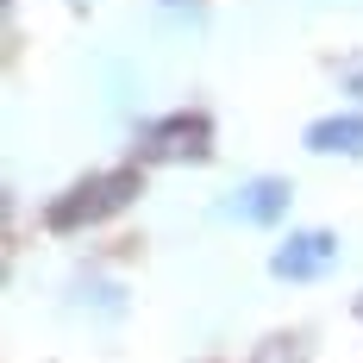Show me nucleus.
I'll use <instances>...</instances> for the list:
<instances>
[{
  "mask_svg": "<svg viewBox=\"0 0 363 363\" xmlns=\"http://www.w3.org/2000/svg\"><path fill=\"white\" fill-rule=\"evenodd\" d=\"M251 363H301V338H269Z\"/></svg>",
  "mask_w": 363,
  "mask_h": 363,
  "instance_id": "6",
  "label": "nucleus"
},
{
  "mask_svg": "<svg viewBox=\"0 0 363 363\" xmlns=\"http://www.w3.org/2000/svg\"><path fill=\"white\" fill-rule=\"evenodd\" d=\"M289 201H294V188L282 176H257L232 194V213L245 219V225H276V219L289 213Z\"/></svg>",
  "mask_w": 363,
  "mask_h": 363,
  "instance_id": "4",
  "label": "nucleus"
},
{
  "mask_svg": "<svg viewBox=\"0 0 363 363\" xmlns=\"http://www.w3.org/2000/svg\"><path fill=\"white\" fill-rule=\"evenodd\" d=\"M307 150L320 157H363V113H332L307 125Z\"/></svg>",
  "mask_w": 363,
  "mask_h": 363,
  "instance_id": "5",
  "label": "nucleus"
},
{
  "mask_svg": "<svg viewBox=\"0 0 363 363\" xmlns=\"http://www.w3.org/2000/svg\"><path fill=\"white\" fill-rule=\"evenodd\" d=\"M138 150L157 163H201V157H213V119L207 113H163L138 132Z\"/></svg>",
  "mask_w": 363,
  "mask_h": 363,
  "instance_id": "2",
  "label": "nucleus"
},
{
  "mask_svg": "<svg viewBox=\"0 0 363 363\" xmlns=\"http://www.w3.org/2000/svg\"><path fill=\"white\" fill-rule=\"evenodd\" d=\"M357 320H363V301H357Z\"/></svg>",
  "mask_w": 363,
  "mask_h": 363,
  "instance_id": "7",
  "label": "nucleus"
},
{
  "mask_svg": "<svg viewBox=\"0 0 363 363\" xmlns=\"http://www.w3.org/2000/svg\"><path fill=\"white\" fill-rule=\"evenodd\" d=\"M332 257H338L332 232H289V245L269 257V276H282V282H320L332 269Z\"/></svg>",
  "mask_w": 363,
  "mask_h": 363,
  "instance_id": "3",
  "label": "nucleus"
},
{
  "mask_svg": "<svg viewBox=\"0 0 363 363\" xmlns=\"http://www.w3.org/2000/svg\"><path fill=\"white\" fill-rule=\"evenodd\" d=\"M138 188H145V176H138V169H101V176L75 182L69 194H57V201L44 207V225H50V232H82V225H101V219L125 213V207L138 201Z\"/></svg>",
  "mask_w": 363,
  "mask_h": 363,
  "instance_id": "1",
  "label": "nucleus"
}]
</instances>
